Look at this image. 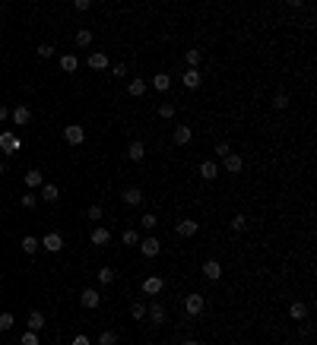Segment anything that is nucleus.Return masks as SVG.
<instances>
[{
    "mask_svg": "<svg viewBox=\"0 0 317 345\" xmlns=\"http://www.w3.org/2000/svg\"><path fill=\"white\" fill-rule=\"evenodd\" d=\"M140 253H143L146 256V260H152V256H159V250H162V241L159 238H152V234H149V238H140Z\"/></svg>",
    "mask_w": 317,
    "mask_h": 345,
    "instance_id": "f257e3e1",
    "label": "nucleus"
},
{
    "mask_svg": "<svg viewBox=\"0 0 317 345\" xmlns=\"http://www.w3.org/2000/svg\"><path fill=\"white\" fill-rule=\"evenodd\" d=\"M203 307H206V298H203V295H187V298H184L187 317H200V314H203Z\"/></svg>",
    "mask_w": 317,
    "mask_h": 345,
    "instance_id": "f03ea898",
    "label": "nucleus"
},
{
    "mask_svg": "<svg viewBox=\"0 0 317 345\" xmlns=\"http://www.w3.org/2000/svg\"><path fill=\"white\" fill-rule=\"evenodd\" d=\"M64 139H67L70 146H79V143L86 139V130H83L79 124H67V127H64Z\"/></svg>",
    "mask_w": 317,
    "mask_h": 345,
    "instance_id": "7ed1b4c3",
    "label": "nucleus"
},
{
    "mask_svg": "<svg viewBox=\"0 0 317 345\" xmlns=\"http://www.w3.org/2000/svg\"><path fill=\"white\" fill-rule=\"evenodd\" d=\"M19 146H23V139H19L16 133H0V149H3L6 155L19 152Z\"/></svg>",
    "mask_w": 317,
    "mask_h": 345,
    "instance_id": "20e7f679",
    "label": "nucleus"
},
{
    "mask_svg": "<svg viewBox=\"0 0 317 345\" xmlns=\"http://www.w3.org/2000/svg\"><path fill=\"white\" fill-rule=\"evenodd\" d=\"M146 317H149V323H152V326H162V323H165V307H162V304L159 301H152L149 304V307H146Z\"/></svg>",
    "mask_w": 317,
    "mask_h": 345,
    "instance_id": "39448f33",
    "label": "nucleus"
},
{
    "mask_svg": "<svg viewBox=\"0 0 317 345\" xmlns=\"http://www.w3.org/2000/svg\"><path fill=\"white\" fill-rule=\"evenodd\" d=\"M222 168H225L228 174H241L244 171V159H241V155H225V159H222Z\"/></svg>",
    "mask_w": 317,
    "mask_h": 345,
    "instance_id": "423d86ee",
    "label": "nucleus"
},
{
    "mask_svg": "<svg viewBox=\"0 0 317 345\" xmlns=\"http://www.w3.org/2000/svg\"><path fill=\"white\" fill-rule=\"evenodd\" d=\"M174 231H178L181 238H194V234L200 231V222H197V219H181V222H178V228H174Z\"/></svg>",
    "mask_w": 317,
    "mask_h": 345,
    "instance_id": "0eeeda50",
    "label": "nucleus"
},
{
    "mask_svg": "<svg viewBox=\"0 0 317 345\" xmlns=\"http://www.w3.org/2000/svg\"><path fill=\"white\" fill-rule=\"evenodd\" d=\"M203 276H206L210 282H219V279H222V263H219V260H206V263H203Z\"/></svg>",
    "mask_w": 317,
    "mask_h": 345,
    "instance_id": "6e6552de",
    "label": "nucleus"
},
{
    "mask_svg": "<svg viewBox=\"0 0 317 345\" xmlns=\"http://www.w3.org/2000/svg\"><path fill=\"white\" fill-rule=\"evenodd\" d=\"M10 120H16L19 127H25L32 120V111H29V105H19V108H13L10 111Z\"/></svg>",
    "mask_w": 317,
    "mask_h": 345,
    "instance_id": "1a4fd4ad",
    "label": "nucleus"
},
{
    "mask_svg": "<svg viewBox=\"0 0 317 345\" xmlns=\"http://www.w3.org/2000/svg\"><path fill=\"white\" fill-rule=\"evenodd\" d=\"M79 301H83V307H89V310H96L98 304H102V295L96 292V288H86L83 295H79Z\"/></svg>",
    "mask_w": 317,
    "mask_h": 345,
    "instance_id": "9d476101",
    "label": "nucleus"
},
{
    "mask_svg": "<svg viewBox=\"0 0 317 345\" xmlns=\"http://www.w3.org/2000/svg\"><path fill=\"white\" fill-rule=\"evenodd\" d=\"M127 155H130V161H143L146 159V143L143 139H133V143L127 146Z\"/></svg>",
    "mask_w": 317,
    "mask_h": 345,
    "instance_id": "9b49d317",
    "label": "nucleus"
},
{
    "mask_svg": "<svg viewBox=\"0 0 317 345\" xmlns=\"http://www.w3.org/2000/svg\"><path fill=\"white\" fill-rule=\"evenodd\" d=\"M216 174H219V165H216L213 159L200 161V178H203V181H216Z\"/></svg>",
    "mask_w": 317,
    "mask_h": 345,
    "instance_id": "f8f14e48",
    "label": "nucleus"
},
{
    "mask_svg": "<svg viewBox=\"0 0 317 345\" xmlns=\"http://www.w3.org/2000/svg\"><path fill=\"white\" fill-rule=\"evenodd\" d=\"M38 244L48 250V253H57V250L64 247V241H60V234H54V231H51V234H45V241H38Z\"/></svg>",
    "mask_w": 317,
    "mask_h": 345,
    "instance_id": "ddd939ff",
    "label": "nucleus"
},
{
    "mask_svg": "<svg viewBox=\"0 0 317 345\" xmlns=\"http://www.w3.org/2000/svg\"><path fill=\"white\" fill-rule=\"evenodd\" d=\"M89 241H92V244H96V247H105L108 241H111V231H108V228H92Z\"/></svg>",
    "mask_w": 317,
    "mask_h": 345,
    "instance_id": "4468645a",
    "label": "nucleus"
},
{
    "mask_svg": "<svg viewBox=\"0 0 317 345\" xmlns=\"http://www.w3.org/2000/svg\"><path fill=\"white\" fill-rule=\"evenodd\" d=\"M174 146H187L194 139V133H191V127H174Z\"/></svg>",
    "mask_w": 317,
    "mask_h": 345,
    "instance_id": "2eb2a0df",
    "label": "nucleus"
},
{
    "mask_svg": "<svg viewBox=\"0 0 317 345\" xmlns=\"http://www.w3.org/2000/svg\"><path fill=\"white\" fill-rule=\"evenodd\" d=\"M45 329V314L42 310H32L29 314V333H42Z\"/></svg>",
    "mask_w": 317,
    "mask_h": 345,
    "instance_id": "dca6fc26",
    "label": "nucleus"
},
{
    "mask_svg": "<svg viewBox=\"0 0 317 345\" xmlns=\"http://www.w3.org/2000/svg\"><path fill=\"white\" fill-rule=\"evenodd\" d=\"M127 95H133V98H140V95H146V79H130V86H127Z\"/></svg>",
    "mask_w": 317,
    "mask_h": 345,
    "instance_id": "f3484780",
    "label": "nucleus"
},
{
    "mask_svg": "<svg viewBox=\"0 0 317 345\" xmlns=\"http://www.w3.org/2000/svg\"><path fill=\"white\" fill-rule=\"evenodd\" d=\"M86 64H89L92 70H105V67H108V57H105L102 51H92V54H89V60H86Z\"/></svg>",
    "mask_w": 317,
    "mask_h": 345,
    "instance_id": "a211bd4d",
    "label": "nucleus"
},
{
    "mask_svg": "<svg viewBox=\"0 0 317 345\" xmlns=\"http://www.w3.org/2000/svg\"><path fill=\"white\" fill-rule=\"evenodd\" d=\"M200 83H203L200 70H184V86L187 89H200Z\"/></svg>",
    "mask_w": 317,
    "mask_h": 345,
    "instance_id": "6ab92c4d",
    "label": "nucleus"
},
{
    "mask_svg": "<svg viewBox=\"0 0 317 345\" xmlns=\"http://www.w3.org/2000/svg\"><path fill=\"white\" fill-rule=\"evenodd\" d=\"M289 317H292V320H305L308 317V304H301V301L289 304Z\"/></svg>",
    "mask_w": 317,
    "mask_h": 345,
    "instance_id": "aec40b11",
    "label": "nucleus"
},
{
    "mask_svg": "<svg viewBox=\"0 0 317 345\" xmlns=\"http://www.w3.org/2000/svg\"><path fill=\"white\" fill-rule=\"evenodd\" d=\"M203 60V54H200V48H191L184 54V64H187V70H197V64Z\"/></svg>",
    "mask_w": 317,
    "mask_h": 345,
    "instance_id": "412c9836",
    "label": "nucleus"
},
{
    "mask_svg": "<svg viewBox=\"0 0 317 345\" xmlns=\"http://www.w3.org/2000/svg\"><path fill=\"white\" fill-rule=\"evenodd\" d=\"M124 203H127V206H140V203H143V190H137V187L124 190Z\"/></svg>",
    "mask_w": 317,
    "mask_h": 345,
    "instance_id": "4be33fe9",
    "label": "nucleus"
},
{
    "mask_svg": "<svg viewBox=\"0 0 317 345\" xmlns=\"http://www.w3.org/2000/svg\"><path fill=\"white\" fill-rule=\"evenodd\" d=\"M143 292H146V295H159V292H162V279H156V276H149V279L143 282Z\"/></svg>",
    "mask_w": 317,
    "mask_h": 345,
    "instance_id": "5701e85b",
    "label": "nucleus"
},
{
    "mask_svg": "<svg viewBox=\"0 0 317 345\" xmlns=\"http://www.w3.org/2000/svg\"><path fill=\"white\" fill-rule=\"evenodd\" d=\"M76 67H79V60L73 57V54H64V57H60V70H64V73H73Z\"/></svg>",
    "mask_w": 317,
    "mask_h": 345,
    "instance_id": "b1692460",
    "label": "nucleus"
},
{
    "mask_svg": "<svg viewBox=\"0 0 317 345\" xmlns=\"http://www.w3.org/2000/svg\"><path fill=\"white\" fill-rule=\"evenodd\" d=\"M152 86H156L159 92H168V89H171V76H168V73H159V76L152 79Z\"/></svg>",
    "mask_w": 317,
    "mask_h": 345,
    "instance_id": "393cba45",
    "label": "nucleus"
},
{
    "mask_svg": "<svg viewBox=\"0 0 317 345\" xmlns=\"http://www.w3.org/2000/svg\"><path fill=\"white\" fill-rule=\"evenodd\" d=\"M92 45V32L89 29H79L76 32V48H89Z\"/></svg>",
    "mask_w": 317,
    "mask_h": 345,
    "instance_id": "a878e982",
    "label": "nucleus"
},
{
    "mask_svg": "<svg viewBox=\"0 0 317 345\" xmlns=\"http://www.w3.org/2000/svg\"><path fill=\"white\" fill-rule=\"evenodd\" d=\"M19 244H23V250H25V253H35V250L42 247V244H38V238H32V234H25V238L19 241Z\"/></svg>",
    "mask_w": 317,
    "mask_h": 345,
    "instance_id": "bb28decb",
    "label": "nucleus"
},
{
    "mask_svg": "<svg viewBox=\"0 0 317 345\" xmlns=\"http://www.w3.org/2000/svg\"><path fill=\"white\" fill-rule=\"evenodd\" d=\"M42 197H45V203H54V200L60 197V190H57L54 184H45V187H42Z\"/></svg>",
    "mask_w": 317,
    "mask_h": 345,
    "instance_id": "cd10ccee",
    "label": "nucleus"
},
{
    "mask_svg": "<svg viewBox=\"0 0 317 345\" xmlns=\"http://www.w3.org/2000/svg\"><path fill=\"white\" fill-rule=\"evenodd\" d=\"M25 184H29V187H42V171H35V168L25 171Z\"/></svg>",
    "mask_w": 317,
    "mask_h": 345,
    "instance_id": "c85d7f7f",
    "label": "nucleus"
},
{
    "mask_svg": "<svg viewBox=\"0 0 317 345\" xmlns=\"http://www.w3.org/2000/svg\"><path fill=\"white\" fill-rule=\"evenodd\" d=\"M232 228H235V231H244V228H247V215L244 212L232 215Z\"/></svg>",
    "mask_w": 317,
    "mask_h": 345,
    "instance_id": "c756f323",
    "label": "nucleus"
},
{
    "mask_svg": "<svg viewBox=\"0 0 317 345\" xmlns=\"http://www.w3.org/2000/svg\"><path fill=\"white\" fill-rule=\"evenodd\" d=\"M130 317H133V320H146V304L137 301V304L130 307Z\"/></svg>",
    "mask_w": 317,
    "mask_h": 345,
    "instance_id": "7c9ffc66",
    "label": "nucleus"
},
{
    "mask_svg": "<svg viewBox=\"0 0 317 345\" xmlns=\"http://www.w3.org/2000/svg\"><path fill=\"white\" fill-rule=\"evenodd\" d=\"M121 241H124V247H137L140 244V234L137 231H124V234H121Z\"/></svg>",
    "mask_w": 317,
    "mask_h": 345,
    "instance_id": "2f4dec72",
    "label": "nucleus"
},
{
    "mask_svg": "<svg viewBox=\"0 0 317 345\" xmlns=\"http://www.w3.org/2000/svg\"><path fill=\"white\" fill-rule=\"evenodd\" d=\"M98 282H102V285H111V282H114V269H111V266L98 269Z\"/></svg>",
    "mask_w": 317,
    "mask_h": 345,
    "instance_id": "473e14b6",
    "label": "nucleus"
},
{
    "mask_svg": "<svg viewBox=\"0 0 317 345\" xmlns=\"http://www.w3.org/2000/svg\"><path fill=\"white\" fill-rule=\"evenodd\" d=\"M273 105L279 108V111H282V108H289V95H286V92L279 89V92H276V95H273Z\"/></svg>",
    "mask_w": 317,
    "mask_h": 345,
    "instance_id": "72a5a7b5",
    "label": "nucleus"
},
{
    "mask_svg": "<svg viewBox=\"0 0 317 345\" xmlns=\"http://www.w3.org/2000/svg\"><path fill=\"white\" fill-rule=\"evenodd\" d=\"M98 345H118V333H111V329L102 333V336H98Z\"/></svg>",
    "mask_w": 317,
    "mask_h": 345,
    "instance_id": "f704fd0d",
    "label": "nucleus"
},
{
    "mask_svg": "<svg viewBox=\"0 0 317 345\" xmlns=\"http://www.w3.org/2000/svg\"><path fill=\"white\" fill-rule=\"evenodd\" d=\"M13 323H16V317H13V314H6V310H3V314H0V329L6 333V329H10Z\"/></svg>",
    "mask_w": 317,
    "mask_h": 345,
    "instance_id": "c9c22d12",
    "label": "nucleus"
},
{
    "mask_svg": "<svg viewBox=\"0 0 317 345\" xmlns=\"http://www.w3.org/2000/svg\"><path fill=\"white\" fill-rule=\"evenodd\" d=\"M140 222H143V228H146V231H152V228L159 225V219H156V215H149V212H146V215H143V219H140Z\"/></svg>",
    "mask_w": 317,
    "mask_h": 345,
    "instance_id": "e433bc0d",
    "label": "nucleus"
},
{
    "mask_svg": "<svg viewBox=\"0 0 317 345\" xmlns=\"http://www.w3.org/2000/svg\"><path fill=\"white\" fill-rule=\"evenodd\" d=\"M127 70H130L127 64H114V67H111V73H114L118 79H124V76H127Z\"/></svg>",
    "mask_w": 317,
    "mask_h": 345,
    "instance_id": "4c0bfd02",
    "label": "nucleus"
},
{
    "mask_svg": "<svg viewBox=\"0 0 317 345\" xmlns=\"http://www.w3.org/2000/svg\"><path fill=\"white\" fill-rule=\"evenodd\" d=\"M159 117H174V105H159Z\"/></svg>",
    "mask_w": 317,
    "mask_h": 345,
    "instance_id": "58836bf2",
    "label": "nucleus"
},
{
    "mask_svg": "<svg viewBox=\"0 0 317 345\" xmlns=\"http://www.w3.org/2000/svg\"><path fill=\"white\" fill-rule=\"evenodd\" d=\"M216 155H219V159L232 155V146H228V143H216Z\"/></svg>",
    "mask_w": 317,
    "mask_h": 345,
    "instance_id": "ea45409f",
    "label": "nucleus"
},
{
    "mask_svg": "<svg viewBox=\"0 0 317 345\" xmlns=\"http://www.w3.org/2000/svg\"><path fill=\"white\" fill-rule=\"evenodd\" d=\"M38 57H45V60L54 57V48H51V45H38Z\"/></svg>",
    "mask_w": 317,
    "mask_h": 345,
    "instance_id": "a19ab883",
    "label": "nucleus"
},
{
    "mask_svg": "<svg viewBox=\"0 0 317 345\" xmlns=\"http://www.w3.org/2000/svg\"><path fill=\"white\" fill-rule=\"evenodd\" d=\"M86 215H89L92 222H98V219H102V206H89V212H86Z\"/></svg>",
    "mask_w": 317,
    "mask_h": 345,
    "instance_id": "79ce46f5",
    "label": "nucleus"
},
{
    "mask_svg": "<svg viewBox=\"0 0 317 345\" xmlns=\"http://www.w3.org/2000/svg\"><path fill=\"white\" fill-rule=\"evenodd\" d=\"M23 345H38V333H25L23 336Z\"/></svg>",
    "mask_w": 317,
    "mask_h": 345,
    "instance_id": "37998d69",
    "label": "nucleus"
},
{
    "mask_svg": "<svg viewBox=\"0 0 317 345\" xmlns=\"http://www.w3.org/2000/svg\"><path fill=\"white\" fill-rule=\"evenodd\" d=\"M19 203H23V206H25V209H32V206H35V203H38V200H35V197H32V193H25V197H23V200H19Z\"/></svg>",
    "mask_w": 317,
    "mask_h": 345,
    "instance_id": "c03bdc74",
    "label": "nucleus"
},
{
    "mask_svg": "<svg viewBox=\"0 0 317 345\" xmlns=\"http://www.w3.org/2000/svg\"><path fill=\"white\" fill-rule=\"evenodd\" d=\"M73 6H76V10H79V13H86V10H92V3H89V0H76V3H73Z\"/></svg>",
    "mask_w": 317,
    "mask_h": 345,
    "instance_id": "a18cd8bd",
    "label": "nucleus"
},
{
    "mask_svg": "<svg viewBox=\"0 0 317 345\" xmlns=\"http://www.w3.org/2000/svg\"><path fill=\"white\" fill-rule=\"evenodd\" d=\"M70 345H92V342H89V339H86V336H76V339H73Z\"/></svg>",
    "mask_w": 317,
    "mask_h": 345,
    "instance_id": "49530a36",
    "label": "nucleus"
},
{
    "mask_svg": "<svg viewBox=\"0 0 317 345\" xmlns=\"http://www.w3.org/2000/svg\"><path fill=\"white\" fill-rule=\"evenodd\" d=\"M6 117H10V111H6V108L0 105V120H6Z\"/></svg>",
    "mask_w": 317,
    "mask_h": 345,
    "instance_id": "de8ad7c7",
    "label": "nucleus"
},
{
    "mask_svg": "<svg viewBox=\"0 0 317 345\" xmlns=\"http://www.w3.org/2000/svg\"><path fill=\"white\" fill-rule=\"evenodd\" d=\"M181 345H200V342H197V339H184Z\"/></svg>",
    "mask_w": 317,
    "mask_h": 345,
    "instance_id": "09e8293b",
    "label": "nucleus"
},
{
    "mask_svg": "<svg viewBox=\"0 0 317 345\" xmlns=\"http://www.w3.org/2000/svg\"><path fill=\"white\" fill-rule=\"evenodd\" d=\"M0 171H3V165H0Z\"/></svg>",
    "mask_w": 317,
    "mask_h": 345,
    "instance_id": "8fccbe9b",
    "label": "nucleus"
},
{
    "mask_svg": "<svg viewBox=\"0 0 317 345\" xmlns=\"http://www.w3.org/2000/svg\"><path fill=\"white\" fill-rule=\"evenodd\" d=\"M298 345H305V342H298Z\"/></svg>",
    "mask_w": 317,
    "mask_h": 345,
    "instance_id": "3c124183",
    "label": "nucleus"
}]
</instances>
